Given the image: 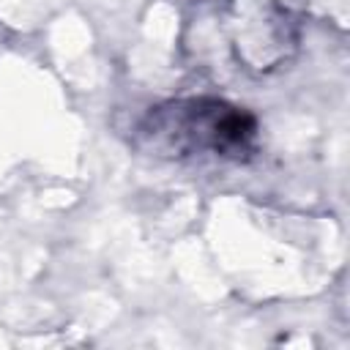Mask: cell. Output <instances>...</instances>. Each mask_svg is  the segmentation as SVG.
I'll use <instances>...</instances> for the list:
<instances>
[{"label":"cell","instance_id":"1","mask_svg":"<svg viewBox=\"0 0 350 350\" xmlns=\"http://www.w3.org/2000/svg\"><path fill=\"white\" fill-rule=\"evenodd\" d=\"M139 145L175 161H246L257 148V118L224 98H175L150 107Z\"/></svg>","mask_w":350,"mask_h":350}]
</instances>
